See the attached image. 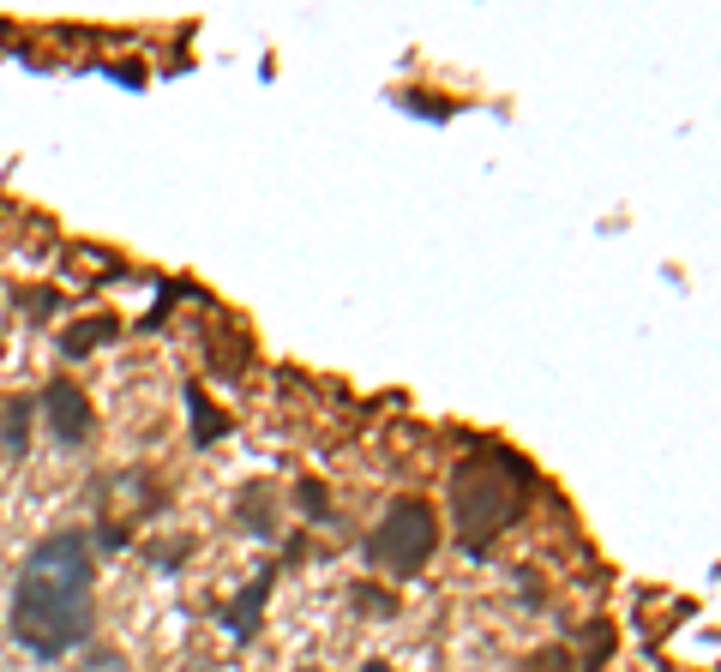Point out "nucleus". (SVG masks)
<instances>
[{
	"label": "nucleus",
	"mask_w": 721,
	"mask_h": 672,
	"mask_svg": "<svg viewBox=\"0 0 721 672\" xmlns=\"http://www.w3.org/2000/svg\"><path fill=\"white\" fill-rule=\"evenodd\" d=\"M42 414H49V432L67 444V451H84V444L97 439V409L72 379H54L49 391H42Z\"/></svg>",
	"instance_id": "obj_4"
},
{
	"label": "nucleus",
	"mask_w": 721,
	"mask_h": 672,
	"mask_svg": "<svg viewBox=\"0 0 721 672\" xmlns=\"http://www.w3.org/2000/svg\"><path fill=\"white\" fill-rule=\"evenodd\" d=\"M102 342H121V319H114V312H91V319H72L54 349H61L67 361H84V354H97V349H102Z\"/></svg>",
	"instance_id": "obj_6"
},
{
	"label": "nucleus",
	"mask_w": 721,
	"mask_h": 672,
	"mask_svg": "<svg viewBox=\"0 0 721 672\" xmlns=\"http://www.w3.org/2000/svg\"><path fill=\"white\" fill-rule=\"evenodd\" d=\"M174 301H211V294L199 289V282H187V277H174V282H157V301H151V312L139 319V331L151 337V331H163V319L174 312Z\"/></svg>",
	"instance_id": "obj_11"
},
{
	"label": "nucleus",
	"mask_w": 721,
	"mask_h": 672,
	"mask_svg": "<svg viewBox=\"0 0 721 672\" xmlns=\"http://www.w3.org/2000/svg\"><path fill=\"white\" fill-rule=\"evenodd\" d=\"M187 552H193V541H181V546H151V564H163V571H169V564L187 559Z\"/></svg>",
	"instance_id": "obj_20"
},
{
	"label": "nucleus",
	"mask_w": 721,
	"mask_h": 672,
	"mask_svg": "<svg viewBox=\"0 0 721 672\" xmlns=\"http://www.w3.org/2000/svg\"><path fill=\"white\" fill-rule=\"evenodd\" d=\"M535 487L541 481L529 457L505 444H469V457L451 469V522H458V546L469 559H488L499 534L529 511Z\"/></svg>",
	"instance_id": "obj_2"
},
{
	"label": "nucleus",
	"mask_w": 721,
	"mask_h": 672,
	"mask_svg": "<svg viewBox=\"0 0 721 672\" xmlns=\"http://www.w3.org/2000/svg\"><path fill=\"white\" fill-rule=\"evenodd\" d=\"M511 672H578V661H571L565 642H541V649H529Z\"/></svg>",
	"instance_id": "obj_14"
},
{
	"label": "nucleus",
	"mask_w": 721,
	"mask_h": 672,
	"mask_svg": "<svg viewBox=\"0 0 721 672\" xmlns=\"http://www.w3.org/2000/svg\"><path fill=\"white\" fill-rule=\"evenodd\" d=\"M102 79H114V84H132V91H139V84H144V67H102Z\"/></svg>",
	"instance_id": "obj_19"
},
{
	"label": "nucleus",
	"mask_w": 721,
	"mask_h": 672,
	"mask_svg": "<svg viewBox=\"0 0 721 672\" xmlns=\"http://www.w3.org/2000/svg\"><path fill=\"white\" fill-rule=\"evenodd\" d=\"M397 109H403V114H421V121H433V127L458 121V102H451V97H433V91H403V97H397Z\"/></svg>",
	"instance_id": "obj_13"
},
{
	"label": "nucleus",
	"mask_w": 721,
	"mask_h": 672,
	"mask_svg": "<svg viewBox=\"0 0 721 672\" xmlns=\"http://www.w3.org/2000/svg\"><path fill=\"white\" fill-rule=\"evenodd\" d=\"M97 546H102V552H127V546H132V529H127V522H109V516H102V522H97Z\"/></svg>",
	"instance_id": "obj_18"
},
{
	"label": "nucleus",
	"mask_w": 721,
	"mask_h": 672,
	"mask_svg": "<svg viewBox=\"0 0 721 672\" xmlns=\"http://www.w3.org/2000/svg\"><path fill=\"white\" fill-rule=\"evenodd\" d=\"M439 552V516L427 499H397L385 516L373 522V534L361 541V559L385 576H421Z\"/></svg>",
	"instance_id": "obj_3"
},
{
	"label": "nucleus",
	"mask_w": 721,
	"mask_h": 672,
	"mask_svg": "<svg viewBox=\"0 0 721 672\" xmlns=\"http://www.w3.org/2000/svg\"><path fill=\"white\" fill-rule=\"evenodd\" d=\"M571 642H578V654H571V661H578V672H601V666L613 661V624H608V619L578 624V631H571Z\"/></svg>",
	"instance_id": "obj_9"
},
{
	"label": "nucleus",
	"mask_w": 721,
	"mask_h": 672,
	"mask_svg": "<svg viewBox=\"0 0 721 672\" xmlns=\"http://www.w3.org/2000/svg\"><path fill=\"white\" fill-rule=\"evenodd\" d=\"M277 589V564H264V571L247 576L241 594H229V601H217V631H229V642H253L259 636V619H264V601H271Z\"/></svg>",
	"instance_id": "obj_5"
},
{
	"label": "nucleus",
	"mask_w": 721,
	"mask_h": 672,
	"mask_svg": "<svg viewBox=\"0 0 721 672\" xmlns=\"http://www.w3.org/2000/svg\"><path fill=\"white\" fill-rule=\"evenodd\" d=\"M181 397H187V439H193V444H199V451H211V444H217V439H229V432H234V421H229V414H223V409H217V402H211V397H204V391H199V384H187V391H181Z\"/></svg>",
	"instance_id": "obj_8"
},
{
	"label": "nucleus",
	"mask_w": 721,
	"mask_h": 672,
	"mask_svg": "<svg viewBox=\"0 0 721 672\" xmlns=\"http://www.w3.org/2000/svg\"><path fill=\"white\" fill-rule=\"evenodd\" d=\"M361 672H397L391 661H361Z\"/></svg>",
	"instance_id": "obj_21"
},
{
	"label": "nucleus",
	"mask_w": 721,
	"mask_h": 672,
	"mask_svg": "<svg viewBox=\"0 0 721 672\" xmlns=\"http://www.w3.org/2000/svg\"><path fill=\"white\" fill-rule=\"evenodd\" d=\"M307 672H319V666H307Z\"/></svg>",
	"instance_id": "obj_22"
},
{
	"label": "nucleus",
	"mask_w": 721,
	"mask_h": 672,
	"mask_svg": "<svg viewBox=\"0 0 721 672\" xmlns=\"http://www.w3.org/2000/svg\"><path fill=\"white\" fill-rule=\"evenodd\" d=\"M204 354H211V367L223 372V379H234V372L247 367V354H253V349H247V337H223V349H204Z\"/></svg>",
	"instance_id": "obj_17"
},
{
	"label": "nucleus",
	"mask_w": 721,
	"mask_h": 672,
	"mask_svg": "<svg viewBox=\"0 0 721 672\" xmlns=\"http://www.w3.org/2000/svg\"><path fill=\"white\" fill-rule=\"evenodd\" d=\"M234 522H241L253 541H277V492L264 481H247L234 492Z\"/></svg>",
	"instance_id": "obj_7"
},
{
	"label": "nucleus",
	"mask_w": 721,
	"mask_h": 672,
	"mask_svg": "<svg viewBox=\"0 0 721 672\" xmlns=\"http://www.w3.org/2000/svg\"><path fill=\"white\" fill-rule=\"evenodd\" d=\"M296 504L313 522H326L331 516V492H326V481H313V474H307V481H296Z\"/></svg>",
	"instance_id": "obj_16"
},
{
	"label": "nucleus",
	"mask_w": 721,
	"mask_h": 672,
	"mask_svg": "<svg viewBox=\"0 0 721 672\" xmlns=\"http://www.w3.org/2000/svg\"><path fill=\"white\" fill-rule=\"evenodd\" d=\"M31 414H37L31 397H7V402H0V444H7V457L31 451Z\"/></svg>",
	"instance_id": "obj_10"
},
{
	"label": "nucleus",
	"mask_w": 721,
	"mask_h": 672,
	"mask_svg": "<svg viewBox=\"0 0 721 672\" xmlns=\"http://www.w3.org/2000/svg\"><path fill=\"white\" fill-rule=\"evenodd\" d=\"M12 307L24 312V319H37V324H49V319H61V307H67V294L61 289H49V282H37V289H19L12 294Z\"/></svg>",
	"instance_id": "obj_12"
},
{
	"label": "nucleus",
	"mask_w": 721,
	"mask_h": 672,
	"mask_svg": "<svg viewBox=\"0 0 721 672\" xmlns=\"http://www.w3.org/2000/svg\"><path fill=\"white\" fill-rule=\"evenodd\" d=\"M349 606L367 612V619H391V612H397V594H391V589H373V582H356V589H349Z\"/></svg>",
	"instance_id": "obj_15"
},
{
	"label": "nucleus",
	"mask_w": 721,
	"mask_h": 672,
	"mask_svg": "<svg viewBox=\"0 0 721 672\" xmlns=\"http://www.w3.org/2000/svg\"><path fill=\"white\" fill-rule=\"evenodd\" d=\"M7 631L31 661H67L97 636V552L84 529H54L24 552Z\"/></svg>",
	"instance_id": "obj_1"
}]
</instances>
